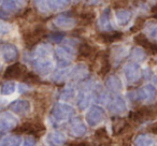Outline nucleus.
<instances>
[{
	"instance_id": "nucleus-1",
	"label": "nucleus",
	"mask_w": 157,
	"mask_h": 146,
	"mask_svg": "<svg viewBox=\"0 0 157 146\" xmlns=\"http://www.w3.org/2000/svg\"><path fill=\"white\" fill-rule=\"evenodd\" d=\"M155 117H157V109L148 107H143L137 111L129 113V119H131L133 122H143Z\"/></svg>"
},
{
	"instance_id": "nucleus-2",
	"label": "nucleus",
	"mask_w": 157,
	"mask_h": 146,
	"mask_svg": "<svg viewBox=\"0 0 157 146\" xmlns=\"http://www.w3.org/2000/svg\"><path fill=\"white\" fill-rule=\"evenodd\" d=\"M46 31L48 30L43 26L36 27L35 30L31 31V32H28L27 36H25V42H26V44L28 46L35 45L36 43H38L46 35Z\"/></svg>"
},
{
	"instance_id": "nucleus-3",
	"label": "nucleus",
	"mask_w": 157,
	"mask_h": 146,
	"mask_svg": "<svg viewBox=\"0 0 157 146\" xmlns=\"http://www.w3.org/2000/svg\"><path fill=\"white\" fill-rule=\"evenodd\" d=\"M135 42L137 44H139L140 46H142V47L145 48L147 52L152 53V54H156L157 53V44L151 43V42L145 38V36L141 35V33L138 35V36H136Z\"/></svg>"
},
{
	"instance_id": "nucleus-4",
	"label": "nucleus",
	"mask_w": 157,
	"mask_h": 146,
	"mask_svg": "<svg viewBox=\"0 0 157 146\" xmlns=\"http://www.w3.org/2000/svg\"><path fill=\"white\" fill-rule=\"evenodd\" d=\"M41 131H44L43 125H35V124H24L17 129H15V132H25V133H40Z\"/></svg>"
},
{
	"instance_id": "nucleus-5",
	"label": "nucleus",
	"mask_w": 157,
	"mask_h": 146,
	"mask_svg": "<svg viewBox=\"0 0 157 146\" xmlns=\"http://www.w3.org/2000/svg\"><path fill=\"white\" fill-rule=\"evenodd\" d=\"M26 71L24 67L20 63L17 65H13L11 67H9L6 71V77H9V79H18V77L22 75L23 72Z\"/></svg>"
},
{
	"instance_id": "nucleus-6",
	"label": "nucleus",
	"mask_w": 157,
	"mask_h": 146,
	"mask_svg": "<svg viewBox=\"0 0 157 146\" xmlns=\"http://www.w3.org/2000/svg\"><path fill=\"white\" fill-rule=\"evenodd\" d=\"M123 37V35L118 31H115V32H108V33H100L98 36V38L105 43H111V42L117 41V40H121Z\"/></svg>"
},
{
	"instance_id": "nucleus-7",
	"label": "nucleus",
	"mask_w": 157,
	"mask_h": 146,
	"mask_svg": "<svg viewBox=\"0 0 157 146\" xmlns=\"http://www.w3.org/2000/svg\"><path fill=\"white\" fill-rule=\"evenodd\" d=\"M94 55V48L87 43H83L78 47V56L82 58H88Z\"/></svg>"
},
{
	"instance_id": "nucleus-8",
	"label": "nucleus",
	"mask_w": 157,
	"mask_h": 146,
	"mask_svg": "<svg viewBox=\"0 0 157 146\" xmlns=\"http://www.w3.org/2000/svg\"><path fill=\"white\" fill-rule=\"evenodd\" d=\"M80 18H81L82 25L92 24V22L95 18V13L94 12H85V13H81L80 14Z\"/></svg>"
},
{
	"instance_id": "nucleus-9",
	"label": "nucleus",
	"mask_w": 157,
	"mask_h": 146,
	"mask_svg": "<svg viewBox=\"0 0 157 146\" xmlns=\"http://www.w3.org/2000/svg\"><path fill=\"white\" fill-rule=\"evenodd\" d=\"M144 22H145V20H144L143 17H138L137 20H136V23H135V25H133V27L130 28L131 32H137V31L141 30L144 25Z\"/></svg>"
},
{
	"instance_id": "nucleus-10",
	"label": "nucleus",
	"mask_w": 157,
	"mask_h": 146,
	"mask_svg": "<svg viewBox=\"0 0 157 146\" xmlns=\"http://www.w3.org/2000/svg\"><path fill=\"white\" fill-rule=\"evenodd\" d=\"M107 134L108 133H107V131H105V128L98 129V130L95 132V137H96L98 140H100V141H102V140H105V139H108Z\"/></svg>"
},
{
	"instance_id": "nucleus-11",
	"label": "nucleus",
	"mask_w": 157,
	"mask_h": 146,
	"mask_svg": "<svg viewBox=\"0 0 157 146\" xmlns=\"http://www.w3.org/2000/svg\"><path fill=\"white\" fill-rule=\"evenodd\" d=\"M148 131L152 133H155V134H157V124L153 125L152 127H148Z\"/></svg>"
},
{
	"instance_id": "nucleus-12",
	"label": "nucleus",
	"mask_w": 157,
	"mask_h": 146,
	"mask_svg": "<svg viewBox=\"0 0 157 146\" xmlns=\"http://www.w3.org/2000/svg\"><path fill=\"white\" fill-rule=\"evenodd\" d=\"M69 146H87L85 143H81V144H76V143H72V144H70Z\"/></svg>"
}]
</instances>
